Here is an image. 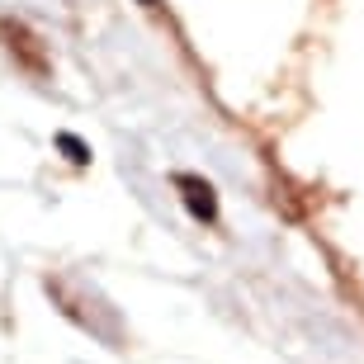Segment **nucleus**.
<instances>
[{
	"label": "nucleus",
	"instance_id": "1",
	"mask_svg": "<svg viewBox=\"0 0 364 364\" xmlns=\"http://www.w3.org/2000/svg\"><path fill=\"white\" fill-rule=\"evenodd\" d=\"M176 185L185 189L189 213L203 218V223H213V218H218V194H213V185H208V180H199V176H176Z\"/></svg>",
	"mask_w": 364,
	"mask_h": 364
},
{
	"label": "nucleus",
	"instance_id": "2",
	"mask_svg": "<svg viewBox=\"0 0 364 364\" xmlns=\"http://www.w3.org/2000/svg\"><path fill=\"white\" fill-rule=\"evenodd\" d=\"M57 147L67 151V156H71L76 166H85V161H90V147H85L81 137H71V133H62V137H57Z\"/></svg>",
	"mask_w": 364,
	"mask_h": 364
}]
</instances>
